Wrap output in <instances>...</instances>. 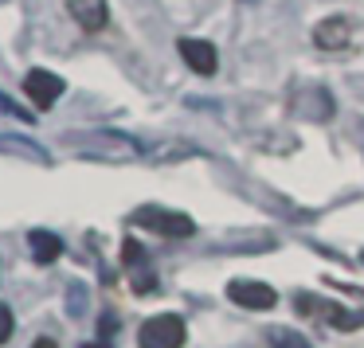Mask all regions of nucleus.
Instances as JSON below:
<instances>
[{
  "instance_id": "obj_1",
  "label": "nucleus",
  "mask_w": 364,
  "mask_h": 348,
  "mask_svg": "<svg viewBox=\"0 0 364 348\" xmlns=\"http://www.w3.org/2000/svg\"><path fill=\"white\" fill-rule=\"evenodd\" d=\"M67 149H71L75 157H87V161H110V165H122V161H137V157H145L141 145H137L129 134H118V129L67 134Z\"/></svg>"
},
{
  "instance_id": "obj_2",
  "label": "nucleus",
  "mask_w": 364,
  "mask_h": 348,
  "mask_svg": "<svg viewBox=\"0 0 364 348\" xmlns=\"http://www.w3.org/2000/svg\"><path fill=\"white\" fill-rule=\"evenodd\" d=\"M134 223H137V227L157 231V235H165V239H188V235H196V223H192L184 212H168V207H157V204L137 207Z\"/></svg>"
},
{
  "instance_id": "obj_3",
  "label": "nucleus",
  "mask_w": 364,
  "mask_h": 348,
  "mask_svg": "<svg viewBox=\"0 0 364 348\" xmlns=\"http://www.w3.org/2000/svg\"><path fill=\"white\" fill-rule=\"evenodd\" d=\"M184 337H188V329H184V317H176V313H157V317H149V321L141 325V332H137V344H141V348H181Z\"/></svg>"
},
{
  "instance_id": "obj_4",
  "label": "nucleus",
  "mask_w": 364,
  "mask_h": 348,
  "mask_svg": "<svg viewBox=\"0 0 364 348\" xmlns=\"http://www.w3.org/2000/svg\"><path fill=\"white\" fill-rule=\"evenodd\" d=\"M290 110L298 114V118H306V121H329L333 114H337V106H333L329 90L317 87V82H309V87H298L290 94Z\"/></svg>"
},
{
  "instance_id": "obj_5",
  "label": "nucleus",
  "mask_w": 364,
  "mask_h": 348,
  "mask_svg": "<svg viewBox=\"0 0 364 348\" xmlns=\"http://www.w3.org/2000/svg\"><path fill=\"white\" fill-rule=\"evenodd\" d=\"M298 309H301V313L321 317V321H329L333 329H341V332L360 329V325H364V309H360V313H353V309H341V305H333V301H317V298H309V293H298Z\"/></svg>"
},
{
  "instance_id": "obj_6",
  "label": "nucleus",
  "mask_w": 364,
  "mask_h": 348,
  "mask_svg": "<svg viewBox=\"0 0 364 348\" xmlns=\"http://www.w3.org/2000/svg\"><path fill=\"white\" fill-rule=\"evenodd\" d=\"M63 90H67V82L59 79V75L43 71V67H32V71L24 75V94L32 98V106H40V110H51Z\"/></svg>"
},
{
  "instance_id": "obj_7",
  "label": "nucleus",
  "mask_w": 364,
  "mask_h": 348,
  "mask_svg": "<svg viewBox=\"0 0 364 348\" xmlns=\"http://www.w3.org/2000/svg\"><path fill=\"white\" fill-rule=\"evenodd\" d=\"M228 298L243 309H274L278 305L274 286L255 282V278H235V282H228Z\"/></svg>"
},
{
  "instance_id": "obj_8",
  "label": "nucleus",
  "mask_w": 364,
  "mask_h": 348,
  "mask_svg": "<svg viewBox=\"0 0 364 348\" xmlns=\"http://www.w3.org/2000/svg\"><path fill=\"white\" fill-rule=\"evenodd\" d=\"M122 259H126V274H129V282H134V293H153L157 290V274H153L149 262H145L141 243L126 239V243H122Z\"/></svg>"
},
{
  "instance_id": "obj_9",
  "label": "nucleus",
  "mask_w": 364,
  "mask_h": 348,
  "mask_svg": "<svg viewBox=\"0 0 364 348\" xmlns=\"http://www.w3.org/2000/svg\"><path fill=\"white\" fill-rule=\"evenodd\" d=\"M176 48H181V59H184V63H188L196 75H204V79H208V75H215L220 55H215V48H212L208 40H192V36H184Z\"/></svg>"
},
{
  "instance_id": "obj_10",
  "label": "nucleus",
  "mask_w": 364,
  "mask_h": 348,
  "mask_svg": "<svg viewBox=\"0 0 364 348\" xmlns=\"http://www.w3.org/2000/svg\"><path fill=\"white\" fill-rule=\"evenodd\" d=\"M314 43H317L321 51H345L348 43H353V24H348L345 16L321 20V24L314 28Z\"/></svg>"
},
{
  "instance_id": "obj_11",
  "label": "nucleus",
  "mask_w": 364,
  "mask_h": 348,
  "mask_svg": "<svg viewBox=\"0 0 364 348\" xmlns=\"http://www.w3.org/2000/svg\"><path fill=\"white\" fill-rule=\"evenodd\" d=\"M67 9H71L75 24H79L82 32H102V28L110 24V4H106V0H71Z\"/></svg>"
},
{
  "instance_id": "obj_12",
  "label": "nucleus",
  "mask_w": 364,
  "mask_h": 348,
  "mask_svg": "<svg viewBox=\"0 0 364 348\" xmlns=\"http://www.w3.org/2000/svg\"><path fill=\"white\" fill-rule=\"evenodd\" d=\"M0 153L20 157V161H32V165H51V153H48V149H40L36 141L16 137V134H0Z\"/></svg>"
},
{
  "instance_id": "obj_13",
  "label": "nucleus",
  "mask_w": 364,
  "mask_h": 348,
  "mask_svg": "<svg viewBox=\"0 0 364 348\" xmlns=\"http://www.w3.org/2000/svg\"><path fill=\"white\" fill-rule=\"evenodd\" d=\"M28 246H32V259L40 262V266H51V262L63 254V243H59L55 231H32V235H28Z\"/></svg>"
},
{
  "instance_id": "obj_14",
  "label": "nucleus",
  "mask_w": 364,
  "mask_h": 348,
  "mask_svg": "<svg viewBox=\"0 0 364 348\" xmlns=\"http://www.w3.org/2000/svg\"><path fill=\"white\" fill-rule=\"evenodd\" d=\"M267 340H270L274 348H314L306 337H301V332H294V329H282V325H274V329L267 332Z\"/></svg>"
},
{
  "instance_id": "obj_15",
  "label": "nucleus",
  "mask_w": 364,
  "mask_h": 348,
  "mask_svg": "<svg viewBox=\"0 0 364 348\" xmlns=\"http://www.w3.org/2000/svg\"><path fill=\"white\" fill-rule=\"evenodd\" d=\"M12 329H16V321H12V309L0 301V344H9V340H12Z\"/></svg>"
},
{
  "instance_id": "obj_16",
  "label": "nucleus",
  "mask_w": 364,
  "mask_h": 348,
  "mask_svg": "<svg viewBox=\"0 0 364 348\" xmlns=\"http://www.w3.org/2000/svg\"><path fill=\"white\" fill-rule=\"evenodd\" d=\"M0 110H4V114H12V118H20V121H32V114H28L24 106H16V102H12V98L4 94V90H0Z\"/></svg>"
},
{
  "instance_id": "obj_17",
  "label": "nucleus",
  "mask_w": 364,
  "mask_h": 348,
  "mask_svg": "<svg viewBox=\"0 0 364 348\" xmlns=\"http://www.w3.org/2000/svg\"><path fill=\"white\" fill-rule=\"evenodd\" d=\"M32 348H59V344H55V340H51V337H40V340H36Z\"/></svg>"
},
{
  "instance_id": "obj_18",
  "label": "nucleus",
  "mask_w": 364,
  "mask_h": 348,
  "mask_svg": "<svg viewBox=\"0 0 364 348\" xmlns=\"http://www.w3.org/2000/svg\"><path fill=\"white\" fill-rule=\"evenodd\" d=\"M82 348H110V344H106V340H102V344H82Z\"/></svg>"
}]
</instances>
